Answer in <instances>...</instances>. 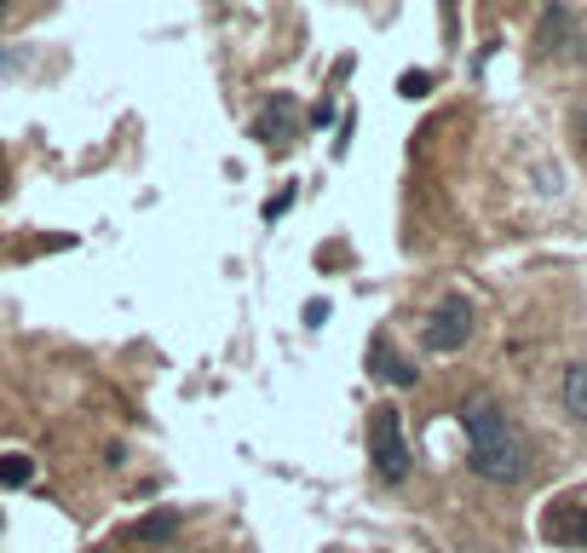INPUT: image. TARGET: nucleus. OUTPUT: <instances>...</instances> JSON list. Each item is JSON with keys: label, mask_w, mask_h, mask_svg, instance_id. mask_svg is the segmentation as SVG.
<instances>
[{"label": "nucleus", "mask_w": 587, "mask_h": 553, "mask_svg": "<svg viewBox=\"0 0 587 553\" xmlns=\"http://www.w3.org/2000/svg\"><path fill=\"white\" fill-rule=\"evenodd\" d=\"M461 433H467V467L490 485H519L530 473V444L519 426L501 415L496 398H467L461 404Z\"/></svg>", "instance_id": "f257e3e1"}, {"label": "nucleus", "mask_w": 587, "mask_h": 553, "mask_svg": "<svg viewBox=\"0 0 587 553\" xmlns=\"http://www.w3.org/2000/svg\"><path fill=\"white\" fill-rule=\"evenodd\" d=\"M369 462L387 485L410 479V444H403V415L392 404H374L369 410Z\"/></svg>", "instance_id": "f03ea898"}, {"label": "nucleus", "mask_w": 587, "mask_h": 553, "mask_svg": "<svg viewBox=\"0 0 587 553\" xmlns=\"http://www.w3.org/2000/svg\"><path fill=\"white\" fill-rule=\"evenodd\" d=\"M467 340H472V306L461 294H444L438 312H432L426 329H421V346L426 351H461Z\"/></svg>", "instance_id": "7ed1b4c3"}, {"label": "nucleus", "mask_w": 587, "mask_h": 553, "mask_svg": "<svg viewBox=\"0 0 587 553\" xmlns=\"http://www.w3.org/2000/svg\"><path fill=\"white\" fill-rule=\"evenodd\" d=\"M294 133H300V110H294L289 93H276L271 105L253 116V139H265V144H294Z\"/></svg>", "instance_id": "20e7f679"}, {"label": "nucleus", "mask_w": 587, "mask_h": 553, "mask_svg": "<svg viewBox=\"0 0 587 553\" xmlns=\"http://www.w3.org/2000/svg\"><path fill=\"white\" fill-rule=\"evenodd\" d=\"M542 531L553 536V542H570V547H587V496H565L558 508L547 513V524Z\"/></svg>", "instance_id": "39448f33"}, {"label": "nucleus", "mask_w": 587, "mask_h": 553, "mask_svg": "<svg viewBox=\"0 0 587 553\" xmlns=\"http://www.w3.org/2000/svg\"><path fill=\"white\" fill-rule=\"evenodd\" d=\"M369 369H374L387 387H415V364L392 351V335H374V340H369Z\"/></svg>", "instance_id": "423d86ee"}, {"label": "nucleus", "mask_w": 587, "mask_h": 553, "mask_svg": "<svg viewBox=\"0 0 587 553\" xmlns=\"http://www.w3.org/2000/svg\"><path fill=\"white\" fill-rule=\"evenodd\" d=\"M558 392H565V410H570L576 421H587V358L565 369V387H558Z\"/></svg>", "instance_id": "0eeeda50"}, {"label": "nucleus", "mask_w": 587, "mask_h": 553, "mask_svg": "<svg viewBox=\"0 0 587 553\" xmlns=\"http://www.w3.org/2000/svg\"><path fill=\"white\" fill-rule=\"evenodd\" d=\"M35 479V462L23 456V449H7V456H0V490H23Z\"/></svg>", "instance_id": "6e6552de"}, {"label": "nucleus", "mask_w": 587, "mask_h": 553, "mask_svg": "<svg viewBox=\"0 0 587 553\" xmlns=\"http://www.w3.org/2000/svg\"><path fill=\"white\" fill-rule=\"evenodd\" d=\"M173 531H178V513H173V508H162V513L139 519V531H133V536H139V542H167Z\"/></svg>", "instance_id": "1a4fd4ad"}, {"label": "nucleus", "mask_w": 587, "mask_h": 553, "mask_svg": "<svg viewBox=\"0 0 587 553\" xmlns=\"http://www.w3.org/2000/svg\"><path fill=\"white\" fill-rule=\"evenodd\" d=\"M398 93H403V98H426V93H432V69H410V75H398Z\"/></svg>", "instance_id": "9d476101"}, {"label": "nucleus", "mask_w": 587, "mask_h": 553, "mask_svg": "<svg viewBox=\"0 0 587 553\" xmlns=\"http://www.w3.org/2000/svg\"><path fill=\"white\" fill-rule=\"evenodd\" d=\"M289 208H294V191H276V196H271V203H265L260 214H265V219H283Z\"/></svg>", "instance_id": "9b49d317"}, {"label": "nucleus", "mask_w": 587, "mask_h": 553, "mask_svg": "<svg viewBox=\"0 0 587 553\" xmlns=\"http://www.w3.org/2000/svg\"><path fill=\"white\" fill-rule=\"evenodd\" d=\"M305 323H312V329H323V323H328V300H312V306H305Z\"/></svg>", "instance_id": "f8f14e48"}, {"label": "nucleus", "mask_w": 587, "mask_h": 553, "mask_svg": "<svg viewBox=\"0 0 587 553\" xmlns=\"http://www.w3.org/2000/svg\"><path fill=\"white\" fill-rule=\"evenodd\" d=\"M328 121H335V105H328V98H323V105L312 110V128H328Z\"/></svg>", "instance_id": "ddd939ff"}, {"label": "nucleus", "mask_w": 587, "mask_h": 553, "mask_svg": "<svg viewBox=\"0 0 587 553\" xmlns=\"http://www.w3.org/2000/svg\"><path fill=\"white\" fill-rule=\"evenodd\" d=\"M576 139H581V144H587V105H581V110H576Z\"/></svg>", "instance_id": "4468645a"}, {"label": "nucleus", "mask_w": 587, "mask_h": 553, "mask_svg": "<svg viewBox=\"0 0 587 553\" xmlns=\"http://www.w3.org/2000/svg\"><path fill=\"white\" fill-rule=\"evenodd\" d=\"M576 64H587V30L576 35Z\"/></svg>", "instance_id": "2eb2a0df"}]
</instances>
